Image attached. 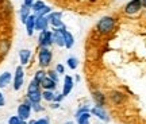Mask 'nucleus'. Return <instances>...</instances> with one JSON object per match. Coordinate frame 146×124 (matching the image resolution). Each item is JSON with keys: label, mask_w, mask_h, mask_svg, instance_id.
I'll return each instance as SVG.
<instances>
[{"label": "nucleus", "mask_w": 146, "mask_h": 124, "mask_svg": "<svg viewBox=\"0 0 146 124\" xmlns=\"http://www.w3.org/2000/svg\"><path fill=\"white\" fill-rule=\"evenodd\" d=\"M53 41L54 43L60 47H65V42H64V35L61 32V28H53Z\"/></svg>", "instance_id": "nucleus-11"}, {"label": "nucleus", "mask_w": 146, "mask_h": 124, "mask_svg": "<svg viewBox=\"0 0 146 124\" xmlns=\"http://www.w3.org/2000/svg\"><path fill=\"white\" fill-rule=\"evenodd\" d=\"M49 27V20L46 16H36L35 18V31H46Z\"/></svg>", "instance_id": "nucleus-8"}, {"label": "nucleus", "mask_w": 146, "mask_h": 124, "mask_svg": "<svg viewBox=\"0 0 146 124\" xmlns=\"http://www.w3.org/2000/svg\"><path fill=\"white\" fill-rule=\"evenodd\" d=\"M31 109H34L35 112H39L43 108L41 107V103H31Z\"/></svg>", "instance_id": "nucleus-27"}, {"label": "nucleus", "mask_w": 146, "mask_h": 124, "mask_svg": "<svg viewBox=\"0 0 146 124\" xmlns=\"http://www.w3.org/2000/svg\"><path fill=\"white\" fill-rule=\"evenodd\" d=\"M61 32L64 35V42H65V47L66 49H72L73 45H74V36L72 35V32H69L65 27L61 28Z\"/></svg>", "instance_id": "nucleus-9"}, {"label": "nucleus", "mask_w": 146, "mask_h": 124, "mask_svg": "<svg viewBox=\"0 0 146 124\" xmlns=\"http://www.w3.org/2000/svg\"><path fill=\"white\" fill-rule=\"evenodd\" d=\"M110 97H111V101L114 104H122L123 103V100H125V94L120 92H116V90H114V92L110 93Z\"/></svg>", "instance_id": "nucleus-18"}, {"label": "nucleus", "mask_w": 146, "mask_h": 124, "mask_svg": "<svg viewBox=\"0 0 146 124\" xmlns=\"http://www.w3.org/2000/svg\"><path fill=\"white\" fill-rule=\"evenodd\" d=\"M141 8H143V7H142V0H131V1H129V3L126 4L125 12L127 15H134L137 12H139Z\"/></svg>", "instance_id": "nucleus-6"}, {"label": "nucleus", "mask_w": 146, "mask_h": 124, "mask_svg": "<svg viewBox=\"0 0 146 124\" xmlns=\"http://www.w3.org/2000/svg\"><path fill=\"white\" fill-rule=\"evenodd\" d=\"M8 49H10V42L7 39H3L0 42V54H5L8 51Z\"/></svg>", "instance_id": "nucleus-23"}, {"label": "nucleus", "mask_w": 146, "mask_h": 124, "mask_svg": "<svg viewBox=\"0 0 146 124\" xmlns=\"http://www.w3.org/2000/svg\"><path fill=\"white\" fill-rule=\"evenodd\" d=\"M73 84H74L73 78L70 77V76H65V78H64V88H62V94L64 96H66V94H69V93L72 92Z\"/></svg>", "instance_id": "nucleus-13"}, {"label": "nucleus", "mask_w": 146, "mask_h": 124, "mask_svg": "<svg viewBox=\"0 0 146 124\" xmlns=\"http://www.w3.org/2000/svg\"><path fill=\"white\" fill-rule=\"evenodd\" d=\"M35 18H36V16L34 15V14H31V15L29 16L27 22L25 23L26 30H27V35H29V36H31L33 34H34V31H35Z\"/></svg>", "instance_id": "nucleus-12"}, {"label": "nucleus", "mask_w": 146, "mask_h": 124, "mask_svg": "<svg viewBox=\"0 0 146 124\" xmlns=\"http://www.w3.org/2000/svg\"><path fill=\"white\" fill-rule=\"evenodd\" d=\"M25 82V70L23 66H18L15 69V76H14V90H19L23 86Z\"/></svg>", "instance_id": "nucleus-5"}, {"label": "nucleus", "mask_w": 146, "mask_h": 124, "mask_svg": "<svg viewBox=\"0 0 146 124\" xmlns=\"http://www.w3.org/2000/svg\"><path fill=\"white\" fill-rule=\"evenodd\" d=\"M56 86H57V82L53 81L52 78H49L47 76L42 80V82H41V88H43L45 90H54Z\"/></svg>", "instance_id": "nucleus-15"}, {"label": "nucleus", "mask_w": 146, "mask_h": 124, "mask_svg": "<svg viewBox=\"0 0 146 124\" xmlns=\"http://www.w3.org/2000/svg\"><path fill=\"white\" fill-rule=\"evenodd\" d=\"M19 15H21L22 23L25 24V23L27 22V19H29V16L31 15V8H30V7H26L25 4H22L21 11H19Z\"/></svg>", "instance_id": "nucleus-16"}, {"label": "nucleus", "mask_w": 146, "mask_h": 124, "mask_svg": "<svg viewBox=\"0 0 146 124\" xmlns=\"http://www.w3.org/2000/svg\"><path fill=\"white\" fill-rule=\"evenodd\" d=\"M65 97L62 93H60V94H56V97H54V101H57V103H60V101H62V98Z\"/></svg>", "instance_id": "nucleus-30"}, {"label": "nucleus", "mask_w": 146, "mask_h": 124, "mask_svg": "<svg viewBox=\"0 0 146 124\" xmlns=\"http://www.w3.org/2000/svg\"><path fill=\"white\" fill-rule=\"evenodd\" d=\"M65 124H73V121H66Z\"/></svg>", "instance_id": "nucleus-36"}, {"label": "nucleus", "mask_w": 146, "mask_h": 124, "mask_svg": "<svg viewBox=\"0 0 146 124\" xmlns=\"http://www.w3.org/2000/svg\"><path fill=\"white\" fill-rule=\"evenodd\" d=\"M142 7H145L146 8V0H142Z\"/></svg>", "instance_id": "nucleus-35"}, {"label": "nucleus", "mask_w": 146, "mask_h": 124, "mask_svg": "<svg viewBox=\"0 0 146 124\" xmlns=\"http://www.w3.org/2000/svg\"><path fill=\"white\" fill-rule=\"evenodd\" d=\"M5 104V98H4V94L0 92V107H4Z\"/></svg>", "instance_id": "nucleus-32"}, {"label": "nucleus", "mask_w": 146, "mask_h": 124, "mask_svg": "<svg viewBox=\"0 0 146 124\" xmlns=\"http://www.w3.org/2000/svg\"><path fill=\"white\" fill-rule=\"evenodd\" d=\"M56 72H57L58 74H64V73H65V67H64L61 63H58L57 66H56Z\"/></svg>", "instance_id": "nucleus-28"}, {"label": "nucleus", "mask_w": 146, "mask_h": 124, "mask_svg": "<svg viewBox=\"0 0 146 124\" xmlns=\"http://www.w3.org/2000/svg\"><path fill=\"white\" fill-rule=\"evenodd\" d=\"M92 97H94L95 103H96V105H98V107H103V105L106 104V96L103 94V93L92 92Z\"/></svg>", "instance_id": "nucleus-19"}, {"label": "nucleus", "mask_w": 146, "mask_h": 124, "mask_svg": "<svg viewBox=\"0 0 146 124\" xmlns=\"http://www.w3.org/2000/svg\"><path fill=\"white\" fill-rule=\"evenodd\" d=\"M52 107H53V108H58V103H54Z\"/></svg>", "instance_id": "nucleus-34"}, {"label": "nucleus", "mask_w": 146, "mask_h": 124, "mask_svg": "<svg viewBox=\"0 0 146 124\" xmlns=\"http://www.w3.org/2000/svg\"><path fill=\"white\" fill-rule=\"evenodd\" d=\"M54 43L53 41V31H41L38 36V45L39 47H50Z\"/></svg>", "instance_id": "nucleus-3"}, {"label": "nucleus", "mask_w": 146, "mask_h": 124, "mask_svg": "<svg viewBox=\"0 0 146 124\" xmlns=\"http://www.w3.org/2000/svg\"><path fill=\"white\" fill-rule=\"evenodd\" d=\"M30 58H31V50H29V49H22L21 51H19V59H21L22 66L27 65L29 61H30Z\"/></svg>", "instance_id": "nucleus-14"}, {"label": "nucleus", "mask_w": 146, "mask_h": 124, "mask_svg": "<svg viewBox=\"0 0 146 124\" xmlns=\"http://www.w3.org/2000/svg\"><path fill=\"white\" fill-rule=\"evenodd\" d=\"M54 97H56V93L53 90H43L42 92V98L46 101H54Z\"/></svg>", "instance_id": "nucleus-21"}, {"label": "nucleus", "mask_w": 146, "mask_h": 124, "mask_svg": "<svg viewBox=\"0 0 146 124\" xmlns=\"http://www.w3.org/2000/svg\"><path fill=\"white\" fill-rule=\"evenodd\" d=\"M23 4L26 5V7H30V8H31V5L34 4V0H25V1H23Z\"/></svg>", "instance_id": "nucleus-33"}, {"label": "nucleus", "mask_w": 146, "mask_h": 124, "mask_svg": "<svg viewBox=\"0 0 146 124\" xmlns=\"http://www.w3.org/2000/svg\"><path fill=\"white\" fill-rule=\"evenodd\" d=\"M11 78H12V76H11L10 72H4L0 74V89L5 88L8 84L11 82Z\"/></svg>", "instance_id": "nucleus-17"}, {"label": "nucleus", "mask_w": 146, "mask_h": 124, "mask_svg": "<svg viewBox=\"0 0 146 124\" xmlns=\"http://www.w3.org/2000/svg\"><path fill=\"white\" fill-rule=\"evenodd\" d=\"M91 113L95 115V116H98L100 120H104V121H108L110 117H108V115H107V112L104 111V108L103 107H94V108L91 109Z\"/></svg>", "instance_id": "nucleus-10"}, {"label": "nucleus", "mask_w": 146, "mask_h": 124, "mask_svg": "<svg viewBox=\"0 0 146 124\" xmlns=\"http://www.w3.org/2000/svg\"><path fill=\"white\" fill-rule=\"evenodd\" d=\"M45 3L42 1V0H36V1H34V4L31 5V10L34 11V15H36L38 12H41L42 10H43V7H45Z\"/></svg>", "instance_id": "nucleus-20"}, {"label": "nucleus", "mask_w": 146, "mask_h": 124, "mask_svg": "<svg viewBox=\"0 0 146 124\" xmlns=\"http://www.w3.org/2000/svg\"><path fill=\"white\" fill-rule=\"evenodd\" d=\"M47 20H49V24H52L53 28H64V23L61 20L62 18V12H50L49 15H46Z\"/></svg>", "instance_id": "nucleus-4"}, {"label": "nucleus", "mask_w": 146, "mask_h": 124, "mask_svg": "<svg viewBox=\"0 0 146 124\" xmlns=\"http://www.w3.org/2000/svg\"><path fill=\"white\" fill-rule=\"evenodd\" d=\"M66 63H68V66L70 67L72 70H74V69L78 66V59L76 57H69L68 61H66Z\"/></svg>", "instance_id": "nucleus-24"}, {"label": "nucleus", "mask_w": 146, "mask_h": 124, "mask_svg": "<svg viewBox=\"0 0 146 124\" xmlns=\"http://www.w3.org/2000/svg\"><path fill=\"white\" fill-rule=\"evenodd\" d=\"M46 76L49 78H52L53 81L58 82V73L56 72V70H49V72H46Z\"/></svg>", "instance_id": "nucleus-26"}, {"label": "nucleus", "mask_w": 146, "mask_h": 124, "mask_svg": "<svg viewBox=\"0 0 146 124\" xmlns=\"http://www.w3.org/2000/svg\"><path fill=\"white\" fill-rule=\"evenodd\" d=\"M115 26H116V20L114 18L104 16V18L99 19V22L96 23V31L102 35H108L115 30Z\"/></svg>", "instance_id": "nucleus-1"}, {"label": "nucleus", "mask_w": 146, "mask_h": 124, "mask_svg": "<svg viewBox=\"0 0 146 124\" xmlns=\"http://www.w3.org/2000/svg\"><path fill=\"white\" fill-rule=\"evenodd\" d=\"M46 77V72H45V70H38V72L35 73V76H34V80H35V81H38V82L41 84L42 82V80H43V78Z\"/></svg>", "instance_id": "nucleus-25"}, {"label": "nucleus", "mask_w": 146, "mask_h": 124, "mask_svg": "<svg viewBox=\"0 0 146 124\" xmlns=\"http://www.w3.org/2000/svg\"><path fill=\"white\" fill-rule=\"evenodd\" d=\"M89 117H91L89 112H84V113H81L80 116H77V121H78V124H89V123H88Z\"/></svg>", "instance_id": "nucleus-22"}, {"label": "nucleus", "mask_w": 146, "mask_h": 124, "mask_svg": "<svg viewBox=\"0 0 146 124\" xmlns=\"http://www.w3.org/2000/svg\"><path fill=\"white\" fill-rule=\"evenodd\" d=\"M34 124H49V119H47V117H42V119L35 120Z\"/></svg>", "instance_id": "nucleus-29"}, {"label": "nucleus", "mask_w": 146, "mask_h": 124, "mask_svg": "<svg viewBox=\"0 0 146 124\" xmlns=\"http://www.w3.org/2000/svg\"><path fill=\"white\" fill-rule=\"evenodd\" d=\"M30 115H31V105H27L26 103H22L18 107V116L22 120H29L30 119Z\"/></svg>", "instance_id": "nucleus-7"}, {"label": "nucleus", "mask_w": 146, "mask_h": 124, "mask_svg": "<svg viewBox=\"0 0 146 124\" xmlns=\"http://www.w3.org/2000/svg\"><path fill=\"white\" fill-rule=\"evenodd\" d=\"M53 59V53L49 47H41L38 51V63L41 67H47Z\"/></svg>", "instance_id": "nucleus-2"}, {"label": "nucleus", "mask_w": 146, "mask_h": 124, "mask_svg": "<svg viewBox=\"0 0 146 124\" xmlns=\"http://www.w3.org/2000/svg\"><path fill=\"white\" fill-rule=\"evenodd\" d=\"M84 112H88V108H87V107H84V108H81V109H78L77 113H76V117H77V116H80L81 113H84Z\"/></svg>", "instance_id": "nucleus-31"}]
</instances>
